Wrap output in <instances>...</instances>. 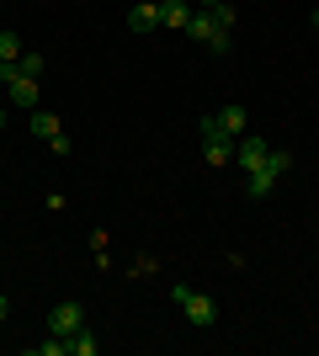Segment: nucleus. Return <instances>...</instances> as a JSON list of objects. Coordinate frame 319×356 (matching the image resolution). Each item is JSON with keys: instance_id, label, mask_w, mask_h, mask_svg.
Returning a JSON list of instances; mask_svg holds the SVG:
<instances>
[{"instance_id": "nucleus-6", "label": "nucleus", "mask_w": 319, "mask_h": 356, "mask_svg": "<svg viewBox=\"0 0 319 356\" xmlns=\"http://www.w3.org/2000/svg\"><path fill=\"white\" fill-rule=\"evenodd\" d=\"M6 106H22V112H38V80L32 74H16L6 86Z\"/></svg>"}, {"instance_id": "nucleus-11", "label": "nucleus", "mask_w": 319, "mask_h": 356, "mask_svg": "<svg viewBox=\"0 0 319 356\" xmlns=\"http://www.w3.org/2000/svg\"><path fill=\"white\" fill-rule=\"evenodd\" d=\"M32 134L48 144V138H59V134H64V122L54 118V112H32Z\"/></svg>"}, {"instance_id": "nucleus-4", "label": "nucleus", "mask_w": 319, "mask_h": 356, "mask_svg": "<svg viewBox=\"0 0 319 356\" xmlns=\"http://www.w3.org/2000/svg\"><path fill=\"white\" fill-rule=\"evenodd\" d=\"M75 330H85V309H80L75 298L48 309V335H75Z\"/></svg>"}, {"instance_id": "nucleus-8", "label": "nucleus", "mask_w": 319, "mask_h": 356, "mask_svg": "<svg viewBox=\"0 0 319 356\" xmlns=\"http://www.w3.org/2000/svg\"><path fill=\"white\" fill-rule=\"evenodd\" d=\"M160 27V0H138L128 6V32H154Z\"/></svg>"}, {"instance_id": "nucleus-14", "label": "nucleus", "mask_w": 319, "mask_h": 356, "mask_svg": "<svg viewBox=\"0 0 319 356\" xmlns=\"http://www.w3.org/2000/svg\"><path fill=\"white\" fill-rule=\"evenodd\" d=\"M16 70H22V74H32V80H38V74H43V54H38V48H27V54L16 59Z\"/></svg>"}, {"instance_id": "nucleus-7", "label": "nucleus", "mask_w": 319, "mask_h": 356, "mask_svg": "<svg viewBox=\"0 0 319 356\" xmlns=\"http://www.w3.org/2000/svg\"><path fill=\"white\" fill-rule=\"evenodd\" d=\"M192 0H160V27H170V32H186V22H192Z\"/></svg>"}, {"instance_id": "nucleus-12", "label": "nucleus", "mask_w": 319, "mask_h": 356, "mask_svg": "<svg viewBox=\"0 0 319 356\" xmlns=\"http://www.w3.org/2000/svg\"><path fill=\"white\" fill-rule=\"evenodd\" d=\"M101 351V341H96L91 330H75V335H69V356H96Z\"/></svg>"}, {"instance_id": "nucleus-15", "label": "nucleus", "mask_w": 319, "mask_h": 356, "mask_svg": "<svg viewBox=\"0 0 319 356\" xmlns=\"http://www.w3.org/2000/svg\"><path fill=\"white\" fill-rule=\"evenodd\" d=\"M38 356H69V335H48V341L38 346Z\"/></svg>"}, {"instance_id": "nucleus-10", "label": "nucleus", "mask_w": 319, "mask_h": 356, "mask_svg": "<svg viewBox=\"0 0 319 356\" xmlns=\"http://www.w3.org/2000/svg\"><path fill=\"white\" fill-rule=\"evenodd\" d=\"M218 134H229V138L245 134V106H240V102H229L224 112H218Z\"/></svg>"}, {"instance_id": "nucleus-17", "label": "nucleus", "mask_w": 319, "mask_h": 356, "mask_svg": "<svg viewBox=\"0 0 319 356\" xmlns=\"http://www.w3.org/2000/svg\"><path fill=\"white\" fill-rule=\"evenodd\" d=\"M6 319H11V298H0V325H6Z\"/></svg>"}, {"instance_id": "nucleus-20", "label": "nucleus", "mask_w": 319, "mask_h": 356, "mask_svg": "<svg viewBox=\"0 0 319 356\" xmlns=\"http://www.w3.org/2000/svg\"><path fill=\"white\" fill-rule=\"evenodd\" d=\"M314 27H319V11H314Z\"/></svg>"}, {"instance_id": "nucleus-19", "label": "nucleus", "mask_w": 319, "mask_h": 356, "mask_svg": "<svg viewBox=\"0 0 319 356\" xmlns=\"http://www.w3.org/2000/svg\"><path fill=\"white\" fill-rule=\"evenodd\" d=\"M6 112H11V106H6V102H0V128H6Z\"/></svg>"}, {"instance_id": "nucleus-3", "label": "nucleus", "mask_w": 319, "mask_h": 356, "mask_svg": "<svg viewBox=\"0 0 319 356\" xmlns=\"http://www.w3.org/2000/svg\"><path fill=\"white\" fill-rule=\"evenodd\" d=\"M186 38H192V43H202L208 54H229V38H234V32L218 27V16L197 6V11H192V22H186Z\"/></svg>"}, {"instance_id": "nucleus-2", "label": "nucleus", "mask_w": 319, "mask_h": 356, "mask_svg": "<svg viewBox=\"0 0 319 356\" xmlns=\"http://www.w3.org/2000/svg\"><path fill=\"white\" fill-rule=\"evenodd\" d=\"M170 303H176V309H181V314H186V319H192V325H197V330L218 325V303H213V298H202L197 287L176 282V287H170Z\"/></svg>"}, {"instance_id": "nucleus-9", "label": "nucleus", "mask_w": 319, "mask_h": 356, "mask_svg": "<svg viewBox=\"0 0 319 356\" xmlns=\"http://www.w3.org/2000/svg\"><path fill=\"white\" fill-rule=\"evenodd\" d=\"M202 160H208V165H229V160H234V138H229V134H208V138H202Z\"/></svg>"}, {"instance_id": "nucleus-13", "label": "nucleus", "mask_w": 319, "mask_h": 356, "mask_svg": "<svg viewBox=\"0 0 319 356\" xmlns=\"http://www.w3.org/2000/svg\"><path fill=\"white\" fill-rule=\"evenodd\" d=\"M27 54V43L16 38V32H0V64H11V59H22Z\"/></svg>"}, {"instance_id": "nucleus-16", "label": "nucleus", "mask_w": 319, "mask_h": 356, "mask_svg": "<svg viewBox=\"0 0 319 356\" xmlns=\"http://www.w3.org/2000/svg\"><path fill=\"white\" fill-rule=\"evenodd\" d=\"M213 16H218V27L234 32V0H224V6H213Z\"/></svg>"}, {"instance_id": "nucleus-1", "label": "nucleus", "mask_w": 319, "mask_h": 356, "mask_svg": "<svg viewBox=\"0 0 319 356\" xmlns=\"http://www.w3.org/2000/svg\"><path fill=\"white\" fill-rule=\"evenodd\" d=\"M288 170H293V154H288V149H272L256 170H245V197H272L277 176H288Z\"/></svg>"}, {"instance_id": "nucleus-18", "label": "nucleus", "mask_w": 319, "mask_h": 356, "mask_svg": "<svg viewBox=\"0 0 319 356\" xmlns=\"http://www.w3.org/2000/svg\"><path fill=\"white\" fill-rule=\"evenodd\" d=\"M197 6H202V11H213V6H224V0H197Z\"/></svg>"}, {"instance_id": "nucleus-5", "label": "nucleus", "mask_w": 319, "mask_h": 356, "mask_svg": "<svg viewBox=\"0 0 319 356\" xmlns=\"http://www.w3.org/2000/svg\"><path fill=\"white\" fill-rule=\"evenodd\" d=\"M266 154H272L266 138H256V134H240V138H234V165H240V170H256Z\"/></svg>"}]
</instances>
